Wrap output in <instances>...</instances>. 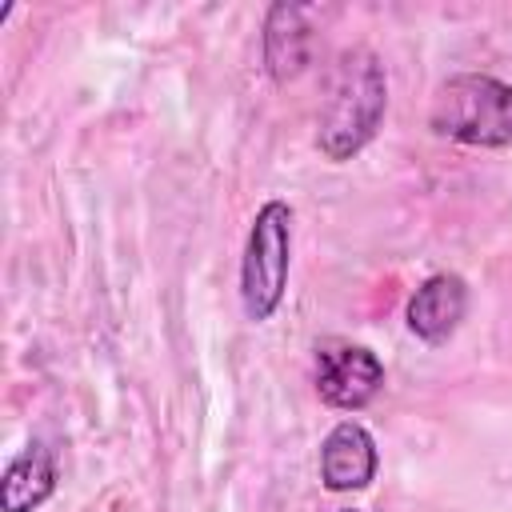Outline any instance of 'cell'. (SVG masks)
Listing matches in <instances>:
<instances>
[{"label": "cell", "mask_w": 512, "mask_h": 512, "mask_svg": "<svg viewBox=\"0 0 512 512\" xmlns=\"http://www.w3.org/2000/svg\"><path fill=\"white\" fill-rule=\"evenodd\" d=\"M388 108V76L376 52L368 48H348L328 80V96L320 108V128H316V148L332 160L344 164L352 160L380 128Z\"/></svg>", "instance_id": "6da1fadb"}, {"label": "cell", "mask_w": 512, "mask_h": 512, "mask_svg": "<svg viewBox=\"0 0 512 512\" xmlns=\"http://www.w3.org/2000/svg\"><path fill=\"white\" fill-rule=\"evenodd\" d=\"M428 124L468 148H512V84L488 72H460L436 88Z\"/></svg>", "instance_id": "7a4b0ae2"}, {"label": "cell", "mask_w": 512, "mask_h": 512, "mask_svg": "<svg viewBox=\"0 0 512 512\" xmlns=\"http://www.w3.org/2000/svg\"><path fill=\"white\" fill-rule=\"evenodd\" d=\"M292 268V204L264 200L252 216L240 256V304L252 324H264L284 304Z\"/></svg>", "instance_id": "3957f363"}, {"label": "cell", "mask_w": 512, "mask_h": 512, "mask_svg": "<svg viewBox=\"0 0 512 512\" xmlns=\"http://www.w3.org/2000/svg\"><path fill=\"white\" fill-rule=\"evenodd\" d=\"M384 388V364L372 348L352 340H324L316 348V392L328 408L360 412Z\"/></svg>", "instance_id": "277c9868"}, {"label": "cell", "mask_w": 512, "mask_h": 512, "mask_svg": "<svg viewBox=\"0 0 512 512\" xmlns=\"http://www.w3.org/2000/svg\"><path fill=\"white\" fill-rule=\"evenodd\" d=\"M380 452L376 436L360 420H340L320 444V484L328 492H360L376 480Z\"/></svg>", "instance_id": "5b68a950"}, {"label": "cell", "mask_w": 512, "mask_h": 512, "mask_svg": "<svg viewBox=\"0 0 512 512\" xmlns=\"http://www.w3.org/2000/svg\"><path fill=\"white\" fill-rule=\"evenodd\" d=\"M464 312H468V284H464V276H456V272H432L408 296L404 320H408V332L416 340H424L428 348H440V344L452 340V332L460 328Z\"/></svg>", "instance_id": "8992f818"}, {"label": "cell", "mask_w": 512, "mask_h": 512, "mask_svg": "<svg viewBox=\"0 0 512 512\" xmlns=\"http://www.w3.org/2000/svg\"><path fill=\"white\" fill-rule=\"evenodd\" d=\"M316 16V8L308 4H272L264 16V64L272 72V80H292L304 72L308 56H312V28L308 20Z\"/></svg>", "instance_id": "52a82bcc"}, {"label": "cell", "mask_w": 512, "mask_h": 512, "mask_svg": "<svg viewBox=\"0 0 512 512\" xmlns=\"http://www.w3.org/2000/svg\"><path fill=\"white\" fill-rule=\"evenodd\" d=\"M56 492V456L44 440H28L0 476V512H36Z\"/></svg>", "instance_id": "ba28073f"}, {"label": "cell", "mask_w": 512, "mask_h": 512, "mask_svg": "<svg viewBox=\"0 0 512 512\" xmlns=\"http://www.w3.org/2000/svg\"><path fill=\"white\" fill-rule=\"evenodd\" d=\"M336 512H356V508H336Z\"/></svg>", "instance_id": "9c48e42d"}]
</instances>
